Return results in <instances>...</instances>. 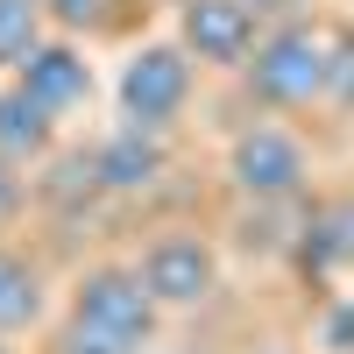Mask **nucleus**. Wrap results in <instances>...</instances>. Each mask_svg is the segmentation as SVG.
<instances>
[{"instance_id": "17", "label": "nucleus", "mask_w": 354, "mask_h": 354, "mask_svg": "<svg viewBox=\"0 0 354 354\" xmlns=\"http://www.w3.org/2000/svg\"><path fill=\"white\" fill-rule=\"evenodd\" d=\"M28 192H36V177H28L21 163H8V156H0V234H8V227L28 213Z\"/></svg>"}, {"instance_id": "12", "label": "nucleus", "mask_w": 354, "mask_h": 354, "mask_svg": "<svg viewBox=\"0 0 354 354\" xmlns=\"http://www.w3.org/2000/svg\"><path fill=\"white\" fill-rule=\"evenodd\" d=\"M50 36L57 28L43 15V0H0V71H21Z\"/></svg>"}, {"instance_id": "20", "label": "nucleus", "mask_w": 354, "mask_h": 354, "mask_svg": "<svg viewBox=\"0 0 354 354\" xmlns=\"http://www.w3.org/2000/svg\"><path fill=\"white\" fill-rule=\"evenodd\" d=\"M0 354H15V340H8V333H0Z\"/></svg>"}, {"instance_id": "9", "label": "nucleus", "mask_w": 354, "mask_h": 354, "mask_svg": "<svg viewBox=\"0 0 354 354\" xmlns=\"http://www.w3.org/2000/svg\"><path fill=\"white\" fill-rule=\"evenodd\" d=\"M57 128H64V121H57L21 78L0 85V156H8V163H21V170L50 163L57 156Z\"/></svg>"}, {"instance_id": "2", "label": "nucleus", "mask_w": 354, "mask_h": 354, "mask_svg": "<svg viewBox=\"0 0 354 354\" xmlns=\"http://www.w3.org/2000/svg\"><path fill=\"white\" fill-rule=\"evenodd\" d=\"M220 177L241 205H298L312 192V142L277 113H255L227 135Z\"/></svg>"}, {"instance_id": "16", "label": "nucleus", "mask_w": 354, "mask_h": 354, "mask_svg": "<svg viewBox=\"0 0 354 354\" xmlns=\"http://www.w3.org/2000/svg\"><path fill=\"white\" fill-rule=\"evenodd\" d=\"M312 347L354 354V298H326V312H319V326H312Z\"/></svg>"}, {"instance_id": "7", "label": "nucleus", "mask_w": 354, "mask_h": 354, "mask_svg": "<svg viewBox=\"0 0 354 354\" xmlns=\"http://www.w3.org/2000/svg\"><path fill=\"white\" fill-rule=\"evenodd\" d=\"M85 156H93L100 198H149L163 177H170V135H149V128L121 121L113 135H100Z\"/></svg>"}, {"instance_id": "18", "label": "nucleus", "mask_w": 354, "mask_h": 354, "mask_svg": "<svg viewBox=\"0 0 354 354\" xmlns=\"http://www.w3.org/2000/svg\"><path fill=\"white\" fill-rule=\"evenodd\" d=\"M241 8H255L262 21L277 28V21H290V15H305V0H241Z\"/></svg>"}, {"instance_id": "11", "label": "nucleus", "mask_w": 354, "mask_h": 354, "mask_svg": "<svg viewBox=\"0 0 354 354\" xmlns=\"http://www.w3.org/2000/svg\"><path fill=\"white\" fill-rule=\"evenodd\" d=\"M298 270L312 277H333V270H354V192H333V198H319L305 227H298Z\"/></svg>"}, {"instance_id": "10", "label": "nucleus", "mask_w": 354, "mask_h": 354, "mask_svg": "<svg viewBox=\"0 0 354 354\" xmlns=\"http://www.w3.org/2000/svg\"><path fill=\"white\" fill-rule=\"evenodd\" d=\"M36 326H50V270L28 248L0 241V333L21 340Z\"/></svg>"}, {"instance_id": "8", "label": "nucleus", "mask_w": 354, "mask_h": 354, "mask_svg": "<svg viewBox=\"0 0 354 354\" xmlns=\"http://www.w3.org/2000/svg\"><path fill=\"white\" fill-rule=\"evenodd\" d=\"M15 78L57 113V121H71V113L93 100V64H85V43H78V36H50Z\"/></svg>"}, {"instance_id": "15", "label": "nucleus", "mask_w": 354, "mask_h": 354, "mask_svg": "<svg viewBox=\"0 0 354 354\" xmlns=\"http://www.w3.org/2000/svg\"><path fill=\"white\" fill-rule=\"evenodd\" d=\"M319 113L354 121V21H333V71H326V106Z\"/></svg>"}, {"instance_id": "3", "label": "nucleus", "mask_w": 354, "mask_h": 354, "mask_svg": "<svg viewBox=\"0 0 354 354\" xmlns=\"http://www.w3.org/2000/svg\"><path fill=\"white\" fill-rule=\"evenodd\" d=\"M135 270H142V283H149V298L163 305V319H185V312H205L220 298L227 255H220V241L205 227L170 220V227H156L149 241L135 248Z\"/></svg>"}, {"instance_id": "5", "label": "nucleus", "mask_w": 354, "mask_h": 354, "mask_svg": "<svg viewBox=\"0 0 354 354\" xmlns=\"http://www.w3.org/2000/svg\"><path fill=\"white\" fill-rule=\"evenodd\" d=\"M64 319H85V326H106V333H121L135 347H156L163 333V305L149 298V283H142L135 262H85V270L71 277L64 290Z\"/></svg>"}, {"instance_id": "19", "label": "nucleus", "mask_w": 354, "mask_h": 354, "mask_svg": "<svg viewBox=\"0 0 354 354\" xmlns=\"http://www.w3.org/2000/svg\"><path fill=\"white\" fill-rule=\"evenodd\" d=\"M248 354H298V347H283V340H262V347H248Z\"/></svg>"}, {"instance_id": "14", "label": "nucleus", "mask_w": 354, "mask_h": 354, "mask_svg": "<svg viewBox=\"0 0 354 354\" xmlns=\"http://www.w3.org/2000/svg\"><path fill=\"white\" fill-rule=\"evenodd\" d=\"M43 354H149V347H135V340L106 333V326H85V319H57Z\"/></svg>"}, {"instance_id": "1", "label": "nucleus", "mask_w": 354, "mask_h": 354, "mask_svg": "<svg viewBox=\"0 0 354 354\" xmlns=\"http://www.w3.org/2000/svg\"><path fill=\"white\" fill-rule=\"evenodd\" d=\"M326 71H333V21L319 15H290L277 28H262V43L248 57V100L255 113H277V121H298V113L326 106Z\"/></svg>"}, {"instance_id": "4", "label": "nucleus", "mask_w": 354, "mask_h": 354, "mask_svg": "<svg viewBox=\"0 0 354 354\" xmlns=\"http://www.w3.org/2000/svg\"><path fill=\"white\" fill-rule=\"evenodd\" d=\"M113 100H121V121L149 128V135H170L177 121L192 113L198 100V64L185 43H142L128 64H121V85H113Z\"/></svg>"}, {"instance_id": "13", "label": "nucleus", "mask_w": 354, "mask_h": 354, "mask_svg": "<svg viewBox=\"0 0 354 354\" xmlns=\"http://www.w3.org/2000/svg\"><path fill=\"white\" fill-rule=\"evenodd\" d=\"M121 8H128V0H43L50 28H57V36H78V43L113 36V28H121Z\"/></svg>"}, {"instance_id": "6", "label": "nucleus", "mask_w": 354, "mask_h": 354, "mask_svg": "<svg viewBox=\"0 0 354 354\" xmlns=\"http://www.w3.org/2000/svg\"><path fill=\"white\" fill-rule=\"evenodd\" d=\"M262 21L255 8H241V0H177V43L192 50L198 71H248V57L262 43Z\"/></svg>"}]
</instances>
